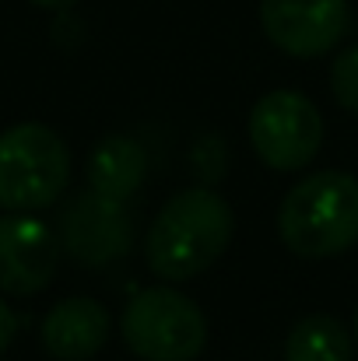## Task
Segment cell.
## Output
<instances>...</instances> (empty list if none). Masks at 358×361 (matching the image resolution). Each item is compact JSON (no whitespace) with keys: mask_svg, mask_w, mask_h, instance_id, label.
I'll use <instances>...</instances> for the list:
<instances>
[{"mask_svg":"<svg viewBox=\"0 0 358 361\" xmlns=\"http://www.w3.org/2000/svg\"><path fill=\"white\" fill-rule=\"evenodd\" d=\"M278 235L306 259H327L358 245V179L323 169L295 183L278 207Z\"/></svg>","mask_w":358,"mask_h":361,"instance_id":"7a4b0ae2","label":"cell"},{"mask_svg":"<svg viewBox=\"0 0 358 361\" xmlns=\"http://www.w3.org/2000/svg\"><path fill=\"white\" fill-rule=\"evenodd\" d=\"M330 92L341 109L358 116V46H348L338 53V60L330 67Z\"/></svg>","mask_w":358,"mask_h":361,"instance_id":"7c38bea8","label":"cell"},{"mask_svg":"<svg viewBox=\"0 0 358 361\" xmlns=\"http://www.w3.org/2000/svg\"><path fill=\"white\" fill-rule=\"evenodd\" d=\"M60 245L85 267H106L113 259H123L133 245L126 204L95 190L74 197L60 221Z\"/></svg>","mask_w":358,"mask_h":361,"instance_id":"52a82bcc","label":"cell"},{"mask_svg":"<svg viewBox=\"0 0 358 361\" xmlns=\"http://www.w3.org/2000/svg\"><path fill=\"white\" fill-rule=\"evenodd\" d=\"M236 232L232 207L211 186H193L176 193L144 235V259L155 277L179 284L211 270Z\"/></svg>","mask_w":358,"mask_h":361,"instance_id":"6da1fadb","label":"cell"},{"mask_svg":"<svg viewBox=\"0 0 358 361\" xmlns=\"http://www.w3.org/2000/svg\"><path fill=\"white\" fill-rule=\"evenodd\" d=\"M119 334L141 361H193L208 344V319L183 291L144 288L126 302Z\"/></svg>","mask_w":358,"mask_h":361,"instance_id":"277c9868","label":"cell"},{"mask_svg":"<svg viewBox=\"0 0 358 361\" xmlns=\"http://www.w3.org/2000/svg\"><path fill=\"white\" fill-rule=\"evenodd\" d=\"M14 334H18V316H14V309H11V305L0 298V355L11 348Z\"/></svg>","mask_w":358,"mask_h":361,"instance_id":"4fadbf2b","label":"cell"},{"mask_svg":"<svg viewBox=\"0 0 358 361\" xmlns=\"http://www.w3.org/2000/svg\"><path fill=\"white\" fill-rule=\"evenodd\" d=\"M113 319L95 298H64L42 319V348L56 361H88L109 341Z\"/></svg>","mask_w":358,"mask_h":361,"instance_id":"9c48e42d","label":"cell"},{"mask_svg":"<svg viewBox=\"0 0 358 361\" xmlns=\"http://www.w3.org/2000/svg\"><path fill=\"white\" fill-rule=\"evenodd\" d=\"M348 0H260L267 39L299 60L330 53L348 32Z\"/></svg>","mask_w":358,"mask_h":361,"instance_id":"8992f818","label":"cell"},{"mask_svg":"<svg viewBox=\"0 0 358 361\" xmlns=\"http://www.w3.org/2000/svg\"><path fill=\"white\" fill-rule=\"evenodd\" d=\"M144 169H148V158L133 137H123V133L102 137L88 154V190L126 204L133 190L144 183Z\"/></svg>","mask_w":358,"mask_h":361,"instance_id":"30bf717a","label":"cell"},{"mask_svg":"<svg viewBox=\"0 0 358 361\" xmlns=\"http://www.w3.org/2000/svg\"><path fill=\"white\" fill-rule=\"evenodd\" d=\"M71 183V151L46 123H18L0 133V207L42 211L60 200Z\"/></svg>","mask_w":358,"mask_h":361,"instance_id":"3957f363","label":"cell"},{"mask_svg":"<svg viewBox=\"0 0 358 361\" xmlns=\"http://www.w3.org/2000/svg\"><path fill=\"white\" fill-rule=\"evenodd\" d=\"M355 344H358V309H355Z\"/></svg>","mask_w":358,"mask_h":361,"instance_id":"9a60e30c","label":"cell"},{"mask_svg":"<svg viewBox=\"0 0 358 361\" xmlns=\"http://www.w3.org/2000/svg\"><path fill=\"white\" fill-rule=\"evenodd\" d=\"M249 144L274 172L306 169L323 144V116L302 92H270L249 113Z\"/></svg>","mask_w":358,"mask_h":361,"instance_id":"5b68a950","label":"cell"},{"mask_svg":"<svg viewBox=\"0 0 358 361\" xmlns=\"http://www.w3.org/2000/svg\"><path fill=\"white\" fill-rule=\"evenodd\" d=\"M35 7H49V11H56V7H71L74 0H32Z\"/></svg>","mask_w":358,"mask_h":361,"instance_id":"5bb4252c","label":"cell"},{"mask_svg":"<svg viewBox=\"0 0 358 361\" xmlns=\"http://www.w3.org/2000/svg\"><path fill=\"white\" fill-rule=\"evenodd\" d=\"M60 263V235L32 214L7 211L0 218V291L39 295Z\"/></svg>","mask_w":358,"mask_h":361,"instance_id":"ba28073f","label":"cell"},{"mask_svg":"<svg viewBox=\"0 0 358 361\" xmlns=\"http://www.w3.org/2000/svg\"><path fill=\"white\" fill-rule=\"evenodd\" d=\"M285 361H352V334L334 316H306L288 330Z\"/></svg>","mask_w":358,"mask_h":361,"instance_id":"8fae6325","label":"cell"}]
</instances>
